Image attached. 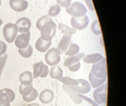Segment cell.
I'll list each match as a JSON object with an SVG mask.
<instances>
[{
	"label": "cell",
	"instance_id": "1",
	"mask_svg": "<svg viewBox=\"0 0 126 106\" xmlns=\"http://www.w3.org/2000/svg\"><path fill=\"white\" fill-rule=\"evenodd\" d=\"M89 72L97 78L107 79V69H106V61L105 57L99 62L92 64V67Z\"/></svg>",
	"mask_w": 126,
	"mask_h": 106
},
{
	"label": "cell",
	"instance_id": "2",
	"mask_svg": "<svg viewBox=\"0 0 126 106\" xmlns=\"http://www.w3.org/2000/svg\"><path fill=\"white\" fill-rule=\"evenodd\" d=\"M57 29H58L57 24L53 21L49 22L41 28V30H40L41 31V38L43 40L52 41V39L57 33Z\"/></svg>",
	"mask_w": 126,
	"mask_h": 106
},
{
	"label": "cell",
	"instance_id": "3",
	"mask_svg": "<svg viewBox=\"0 0 126 106\" xmlns=\"http://www.w3.org/2000/svg\"><path fill=\"white\" fill-rule=\"evenodd\" d=\"M66 12L72 17H82V16L87 15L88 9L83 3L75 1V2H73L71 6L66 9Z\"/></svg>",
	"mask_w": 126,
	"mask_h": 106
},
{
	"label": "cell",
	"instance_id": "4",
	"mask_svg": "<svg viewBox=\"0 0 126 106\" xmlns=\"http://www.w3.org/2000/svg\"><path fill=\"white\" fill-rule=\"evenodd\" d=\"M61 59V53L59 52L58 48H50L48 50L45 55H44V60L45 63L48 66H57Z\"/></svg>",
	"mask_w": 126,
	"mask_h": 106
},
{
	"label": "cell",
	"instance_id": "5",
	"mask_svg": "<svg viewBox=\"0 0 126 106\" xmlns=\"http://www.w3.org/2000/svg\"><path fill=\"white\" fill-rule=\"evenodd\" d=\"M18 28L16 26L15 24L12 23H9L7 24L4 28H3V36L4 39L6 40V41H8L9 43L14 42L16 37L18 36Z\"/></svg>",
	"mask_w": 126,
	"mask_h": 106
},
{
	"label": "cell",
	"instance_id": "6",
	"mask_svg": "<svg viewBox=\"0 0 126 106\" xmlns=\"http://www.w3.org/2000/svg\"><path fill=\"white\" fill-rule=\"evenodd\" d=\"M93 100L98 104H105L107 101V85L104 84L93 91Z\"/></svg>",
	"mask_w": 126,
	"mask_h": 106
},
{
	"label": "cell",
	"instance_id": "7",
	"mask_svg": "<svg viewBox=\"0 0 126 106\" xmlns=\"http://www.w3.org/2000/svg\"><path fill=\"white\" fill-rule=\"evenodd\" d=\"M89 24V18L88 15L82 17H72L71 18V26L75 30H84Z\"/></svg>",
	"mask_w": 126,
	"mask_h": 106
},
{
	"label": "cell",
	"instance_id": "8",
	"mask_svg": "<svg viewBox=\"0 0 126 106\" xmlns=\"http://www.w3.org/2000/svg\"><path fill=\"white\" fill-rule=\"evenodd\" d=\"M78 85H74V86H70L72 89H74L75 92H77L78 94L81 95H86L88 94L89 91L91 90V85L89 84V81L85 79H77Z\"/></svg>",
	"mask_w": 126,
	"mask_h": 106
},
{
	"label": "cell",
	"instance_id": "9",
	"mask_svg": "<svg viewBox=\"0 0 126 106\" xmlns=\"http://www.w3.org/2000/svg\"><path fill=\"white\" fill-rule=\"evenodd\" d=\"M29 40H30V32L21 33L16 37L14 44L18 49H26L29 45Z\"/></svg>",
	"mask_w": 126,
	"mask_h": 106
},
{
	"label": "cell",
	"instance_id": "10",
	"mask_svg": "<svg viewBox=\"0 0 126 106\" xmlns=\"http://www.w3.org/2000/svg\"><path fill=\"white\" fill-rule=\"evenodd\" d=\"M16 26L18 28V32L21 34V33H27L30 30V27H31V22L28 18L26 17H23L20 18L18 21L16 22Z\"/></svg>",
	"mask_w": 126,
	"mask_h": 106
},
{
	"label": "cell",
	"instance_id": "11",
	"mask_svg": "<svg viewBox=\"0 0 126 106\" xmlns=\"http://www.w3.org/2000/svg\"><path fill=\"white\" fill-rule=\"evenodd\" d=\"M10 7L12 11L22 12L27 9L28 2L26 0H10Z\"/></svg>",
	"mask_w": 126,
	"mask_h": 106
},
{
	"label": "cell",
	"instance_id": "12",
	"mask_svg": "<svg viewBox=\"0 0 126 106\" xmlns=\"http://www.w3.org/2000/svg\"><path fill=\"white\" fill-rule=\"evenodd\" d=\"M54 97L55 94L51 89H44L39 94V100L43 104H48L53 101Z\"/></svg>",
	"mask_w": 126,
	"mask_h": 106
},
{
	"label": "cell",
	"instance_id": "13",
	"mask_svg": "<svg viewBox=\"0 0 126 106\" xmlns=\"http://www.w3.org/2000/svg\"><path fill=\"white\" fill-rule=\"evenodd\" d=\"M62 88H63V90H64L66 93H67V94H68L69 97L71 98V100L74 101V103H76V104H81V103L83 102V100L81 99L80 94H78L77 92H75L74 89H72L70 86L63 85Z\"/></svg>",
	"mask_w": 126,
	"mask_h": 106
},
{
	"label": "cell",
	"instance_id": "14",
	"mask_svg": "<svg viewBox=\"0 0 126 106\" xmlns=\"http://www.w3.org/2000/svg\"><path fill=\"white\" fill-rule=\"evenodd\" d=\"M104 57L105 56L102 53H89V54H86L83 57V61L87 64H95L97 63V62H99V61H101Z\"/></svg>",
	"mask_w": 126,
	"mask_h": 106
},
{
	"label": "cell",
	"instance_id": "15",
	"mask_svg": "<svg viewBox=\"0 0 126 106\" xmlns=\"http://www.w3.org/2000/svg\"><path fill=\"white\" fill-rule=\"evenodd\" d=\"M72 37L71 36H67V35H63L62 38L60 39L59 42H58V49L59 50L60 53H65L69 48L70 44L72 43Z\"/></svg>",
	"mask_w": 126,
	"mask_h": 106
},
{
	"label": "cell",
	"instance_id": "16",
	"mask_svg": "<svg viewBox=\"0 0 126 106\" xmlns=\"http://www.w3.org/2000/svg\"><path fill=\"white\" fill-rule=\"evenodd\" d=\"M52 45V41H46V40H43L42 38L38 39V40L35 43V47L37 49L39 52L41 53H45L47 52L48 50L50 49Z\"/></svg>",
	"mask_w": 126,
	"mask_h": 106
},
{
	"label": "cell",
	"instance_id": "17",
	"mask_svg": "<svg viewBox=\"0 0 126 106\" xmlns=\"http://www.w3.org/2000/svg\"><path fill=\"white\" fill-rule=\"evenodd\" d=\"M85 55H86V53H78L77 54H75V55L67 56V58L65 59V61H64V63H63V66L68 68V67H70L71 65L79 62L81 59H83V57H84Z\"/></svg>",
	"mask_w": 126,
	"mask_h": 106
},
{
	"label": "cell",
	"instance_id": "18",
	"mask_svg": "<svg viewBox=\"0 0 126 106\" xmlns=\"http://www.w3.org/2000/svg\"><path fill=\"white\" fill-rule=\"evenodd\" d=\"M33 74L32 72L26 70L24 72H22L20 76H19V81L21 83V85H32V82H33Z\"/></svg>",
	"mask_w": 126,
	"mask_h": 106
},
{
	"label": "cell",
	"instance_id": "19",
	"mask_svg": "<svg viewBox=\"0 0 126 106\" xmlns=\"http://www.w3.org/2000/svg\"><path fill=\"white\" fill-rule=\"evenodd\" d=\"M49 75L53 79L60 80L63 77V70L58 66H53L52 68L49 69Z\"/></svg>",
	"mask_w": 126,
	"mask_h": 106
},
{
	"label": "cell",
	"instance_id": "20",
	"mask_svg": "<svg viewBox=\"0 0 126 106\" xmlns=\"http://www.w3.org/2000/svg\"><path fill=\"white\" fill-rule=\"evenodd\" d=\"M89 84H90V85H91V87L97 88V87H99V86L104 85L105 82H106V79H100V78H97V77L93 76V75L89 72Z\"/></svg>",
	"mask_w": 126,
	"mask_h": 106
},
{
	"label": "cell",
	"instance_id": "21",
	"mask_svg": "<svg viewBox=\"0 0 126 106\" xmlns=\"http://www.w3.org/2000/svg\"><path fill=\"white\" fill-rule=\"evenodd\" d=\"M58 30L62 33V35H67V36H71L73 37V35H74L76 33V30L74 29L73 27L68 26L65 24H58Z\"/></svg>",
	"mask_w": 126,
	"mask_h": 106
},
{
	"label": "cell",
	"instance_id": "22",
	"mask_svg": "<svg viewBox=\"0 0 126 106\" xmlns=\"http://www.w3.org/2000/svg\"><path fill=\"white\" fill-rule=\"evenodd\" d=\"M44 65L45 64L43 63V61H39L33 65V73H32L33 78H38L41 76L43 68H44Z\"/></svg>",
	"mask_w": 126,
	"mask_h": 106
},
{
	"label": "cell",
	"instance_id": "23",
	"mask_svg": "<svg viewBox=\"0 0 126 106\" xmlns=\"http://www.w3.org/2000/svg\"><path fill=\"white\" fill-rule=\"evenodd\" d=\"M78 53H80V46L76 43H71L67 51L65 52V54L67 56H72V55H75Z\"/></svg>",
	"mask_w": 126,
	"mask_h": 106
},
{
	"label": "cell",
	"instance_id": "24",
	"mask_svg": "<svg viewBox=\"0 0 126 106\" xmlns=\"http://www.w3.org/2000/svg\"><path fill=\"white\" fill-rule=\"evenodd\" d=\"M0 106H11L10 97L7 95L3 88L0 89Z\"/></svg>",
	"mask_w": 126,
	"mask_h": 106
},
{
	"label": "cell",
	"instance_id": "25",
	"mask_svg": "<svg viewBox=\"0 0 126 106\" xmlns=\"http://www.w3.org/2000/svg\"><path fill=\"white\" fill-rule=\"evenodd\" d=\"M18 53H20V55L25 57V58H29L31 57L33 54V47L31 45H28L26 49H18Z\"/></svg>",
	"mask_w": 126,
	"mask_h": 106
},
{
	"label": "cell",
	"instance_id": "26",
	"mask_svg": "<svg viewBox=\"0 0 126 106\" xmlns=\"http://www.w3.org/2000/svg\"><path fill=\"white\" fill-rule=\"evenodd\" d=\"M59 81L62 83V85H68V86H74V85H78L77 79H74V78H71L68 76H63Z\"/></svg>",
	"mask_w": 126,
	"mask_h": 106
},
{
	"label": "cell",
	"instance_id": "27",
	"mask_svg": "<svg viewBox=\"0 0 126 106\" xmlns=\"http://www.w3.org/2000/svg\"><path fill=\"white\" fill-rule=\"evenodd\" d=\"M33 85H21L19 86V91H20V94L23 97H26L28 96L33 90Z\"/></svg>",
	"mask_w": 126,
	"mask_h": 106
},
{
	"label": "cell",
	"instance_id": "28",
	"mask_svg": "<svg viewBox=\"0 0 126 106\" xmlns=\"http://www.w3.org/2000/svg\"><path fill=\"white\" fill-rule=\"evenodd\" d=\"M53 21L52 20V17H50L49 15H44V16H42L39 20L37 21V24H36V26L39 30H41V28H42L44 25H46L47 23L49 22Z\"/></svg>",
	"mask_w": 126,
	"mask_h": 106
},
{
	"label": "cell",
	"instance_id": "29",
	"mask_svg": "<svg viewBox=\"0 0 126 106\" xmlns=\"http://www.w3.org/2000/svg\"><path fill=\"white\" fill-rule=\"evenodd\" d=\"M91 31L94 35H101L102 34V28H101L100 22L98 19H96L91 24Z\"/></svg>",
	"mask_w": 126,
	"mask_h": 106
},
{
	"label": "cell",
	"instance_id": "30",
	"mask_svg": "<svg viewBox=\"0 0 126 106\" xmlns=\"http://www.w3.org/2000/svg\"><path fill=\"white\" fill-rule=\"evenodd\" d=\"M38 97H39L38 90L35 89V88H33V90H32V92L29 95L26 96V97H23V100L26 101V102H31V101H35L36 99H38Z\"/></svg>",
	"mask_w": 126,
	"mask_h": 106
},
{
	"label": "cell",
	"instance_id": "31",
	"mask_svg": "<svg viewBox=\"0 0 126 106\" xmlns=\"http://www.w3.org/2000/svg\"><path fill=\"white\" fill-rule=\"evenodd\" d=\"M60 11H61V8L58 5V4H56V5H53L50 9H49V11H48V15L50 16V17H56V16H58L59 13H60Z\"/></svg>",
	"mask_w": 126,
	"mask_h": 106
},
{
	"label": "cell",
	"instance_id": "32",
	"mask_svg": "<svg viewBox=\"0 0 126 106\" xmlns=\"http://www.w3.org/2000/svg\"><path fill=\"white\" fill-rule=\"evenodd\" d=\"M7 60H8V54L5 53L4 55L0 56V79H1V75L3 72V69L5 68V65L7 63Z\"/></svg>",
	"mask_w": 126,
	"mask_h": 106
},
{
	"label": "cell",
	"instance_id": "33",
	"mask_svg": "<svg viewBox=\"0 0 126 106\" xmlns=\"http://www.w3.org/2000/svg\"><path fill=\"white\" fill-rule=\"evenodd\" d=\"M72 3H73V0H57V4L60 8H64V9L69 8Z\"/></svg>",
	"mask_w": 126,
	"mask_h": 106
},
{
	"label": "cell",
	"instance_id": "34",
	"mask_svg": "<svg viewBox=\"0 0 126 106\" xmlns=\"http://www.w3.org/2000/svg\"><path fill=\"white\" fill-rule=\"evenodd\" d=\"M80 97H81V99H82L83 101L89 102L91 106H99V104H98V103H97V102H96L93 99H90V98L87 97L86 95H81V94H80Z\"/></svg>",
	"mask_w": 126,
	"mask_h": 106
},
{
	"label": "cell",
	"instance_id": "35",
	"mask_svg": "<svg viewBox=\"0 0 126 106\" xmlns=\"http://www.w3.org/2000/svg\"><path fill=\"white\" fill-rule=\"evenodd\" d=\"M81 68V62L79 61L77 63H74L73 65H71L70 67H68V69L72 72H75V71H78Z\"/></svg>",
	"mask_w": 126,
	"mask_h": 106
},
{
	"label": "cell",
	"instance_id": "36",
	"mask_svg": "<svg viewBox=\"0 0 126 106\" xmlns=\"http://www.w3.org/2000/svg\"><path fill=\"white\" fill-rule=\"evenodd\" d=\"M3 90L5 91L6 93H7V95L10 97V100H11V101H13L15 100V94H14V92L13 90H11V88H3Z\"/></svg>",
	"mask_w": 126,
	"mask_h": 106
},
{
	"label": "cell",
	"instance_id": "37",
	"mask_svg": "<svg viewBox=\"0 0 126 106\" xmlns=\"http://www.w3.org/2000/svg\"><path fill=\"white\" fill-rule=\"evenodd\" d=\"M86 1V7L87 9H89L90 11H95V7L93 4V1L92 0H85Z\"/></svg>",
	"mask_w": 126,
	"mask_h": 106
},
{
	"label": "cell",
	"instance_id": "38",
	"mask_svg": "<svg viewBox=\"0 0 126 106\" xmlns=\"http://www.w3.org/2000/svg\"><path fill=\"white\" fill-rule=\"evenodd\" d=\"M7 52V44L0 40V56L4 55Z\"/></svg>",
	"mask_w": 126,
	"mask_h": 106
},
{
	"label": "cell",
	"instance_id": "39",
	"mask_svg": "<svg viewBox=\"0 0 126 106\" xmlns=\"http://www.w3.org/2000/svg\"><path fill=\"white\" fill-rule=\"evenodd\" d=\"M48 74H49V67H48V65H44V68H43V70H42V74L40 77H42V78H45V77H47Z\"/></svg>",
	"mask_w": 126,
	"mask_h": 106
},
{
	"label": "cell",
	"instance_id": "40",
	"mask_svg": "<svg viewBox=\"0 0 126 106\" xmlns=\"http://www.w3.org/2000/svg\"><path fill=\"white\" fill-rule=\"evenodd\" d=\"M27 106H40L38 103H30V104H28Z\"/></svg>",
	"mask_w": 126,
	"mask_h": 106
},
{
	"label": "cell",
	"instance_id": "41",
	"mask_svg": "<svg viewBox=\"0 0 126 106\" xmlns=\"http://www.w3.org/2000/svg\"><path fill=\"white\" fill-rule=\"evenodd\" d=\"M2 24H3V21H2V20H1V19H0V26H2Z\"/></svg>",
	"mask_w": 126,
	"mask_h": 106
},
{
	"label": "cell",
	"instance_id": "42",
	"mask_svg": "<svg viewBox=\"0 0 126 106\" xmlns=\"http://www.w3.org/2000/svg\"><path fill=\"white\" fill-rule=\"evenodd\" d=\"M0 6H1V0H0Z\"/></svg>",
	"mask_w": 126,
	"mask_h": 106
}]
</instances>
